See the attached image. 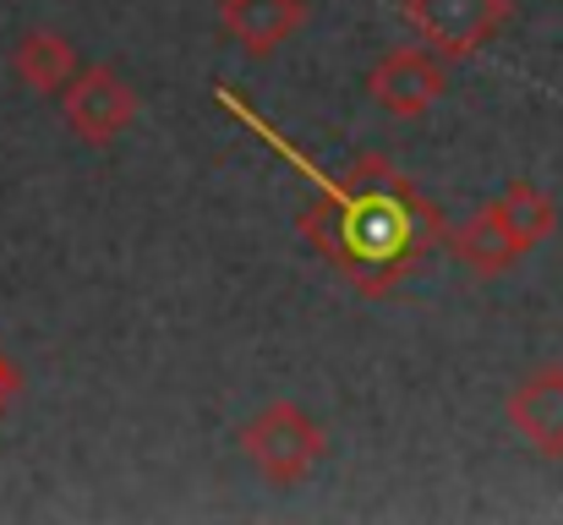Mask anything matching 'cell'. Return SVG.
Wrapping results in <instances>:
<instances>
[{
	"label": "cell",
	"instance_id": "cell-7",
	"mask_svg": "<svg viewBox=\"0 0 563 525\" xmlns=\"http://www.w3.org/2000/svg\"><path fill=\"white\" fill-rule=\"evenodd\" d=\"M443 247H449V258H454L465 274H482V280L515 269V263L531 252L526 236L509 225V214H504L498 203H487V208H476L465 225H454V230L443 236Z\"/></svg>",
	"mask_w": 563,
	"mask_h": 525
},
{
	"label": "cell",
	"instance_id": "cell-6",
	"mask_svg": "<svg viewBox=\"0 0 563 525\" xmlns=\"http://www.w3.org/2000/svg\"><path fill=\"white\" fill-rule=\"evenodd\" d=\"M509 427L548 460H563V367L548 361L509 389Z\"/></svg>",
	"mask_w": 563,
	"mask_h": 525
},
{
	"label": "cell",
	"instance_id": "cell-10",
	"mask_svg": "<svg viewBox=\"0 0 563 525\" xmlns=\"http://www.w3.org/2000/svg\"><path fill=\"white\" fill-rule=\"evenodd\" d=\"M16 394H22V367H16V361L0 350V416L16 405Z\"/></svg>",
	"mask_w": 563,
	"mask_h": 525
},
{
	"label": "cell",
	"instance_id": "cell-5",
	"mask_svg": "<svg viewBox=\"0 0 563 525\" xmlns=\"http://www.w3.org/2000/svg\"><path fill=\"white\" fill-rule=\"evenodd\" d=\"M367 94H373V105L383 116H399V121L427 116L449 94V61L438 50H427V44L388 50L373 66V77H367Z\"/></svg>",
	"mask_w": 563,
	"mask_h": 525
},
{
	"label": "cell",
	"instance_id": "cell-9",
	"mask_svg": "<svg viewBox=\"0 0 563 525\" xmlns=\"http://www.w3.org/2000/svg\"><path fill=\"white\" fill-rule=\"evenodd\" d=\"M11 72H16V83L33 88V94H60V88L77 77V50H71L66 33H55V28H33V33L16 39V50H11Z\"/></svg>",
	"mask_w": 563,
	"mask_h": 525
},
{
	"label": "cell",
	"instance_id": "cell-8",
	"mask_svg": "<svg viewBox=\"0 0 563 525\" xmlns=\"http://www.w3.org/2000/svg\"><path fill=\"white\" fill-rule=\"evenodd\" d=\"M307 22V0H219V28L246 55H274Z\"/></svg>",
	"mask_w": 563,
	"mask_h": 525
},
{
	"label": "cell",
	"instance_id": "cell-3",
	"mask_svg": "<svg viewBox=\"0 0 563 525\" xmlns=\"http://www.w3.org/2000/svg\"><path fill=\"white\" fill-rule=\"evenodd\" d=\"M399 6H405L410 33L443 61H465L487 50L509 17V0H399Z\"/></svg>",
	"mask_w": 563,
	"mask_h": 525
},
{
	"label": "cell",
	"instance_id": "cell-4",
	"mask_svg": "<svg viewBox=\"0 0 563 525\" xmlns=\"http://www.w3.org/2000/svg\"><path fill=\"white\" fill-rule=\"evenodd\" d=\"M55 99H60V110H66V127H71L82 143H93V149L115 143V138L137 121V88H132L115 66H77V77H71Z\"/></svg>",
	"mask_w": 563,
	"mask_h": 525
},
{
	"label": "cell",
	"instance_id": "cell-1",
	"mask_svg": "<svg viewBox=\"0 0 563 525\" xmlns=\"http://www.w3.org/2000/svg\"><path fill=\"white\" fill-rule=\"evenodd\" d=\"M345 192L318 197L301 214L307 241L367 296H388L410 263V247H432L438 230V208L383 160H356V171L345 175Z\"/></svg>",
	"mask_w": 563,
	"mask_h": 525
},
{
	"label": "cell",
	"instance_id": "cell-2",
	"mask_svg": "<svg viewBox=\"0 0 563 525\" xmlns=\"http://www.w3.org/2000/svg\"><path fill=\"white\" fill-rule=\"evenodd\" d=\"M241 455L257 466L263 482H274V488H296V482H307V477L323 466V455H329V433H323L301 405L274 400V405H263V411L241 427Z\"/></svg>",
	"mask_w": 563,
	"mask_h": 525
}]
</instances>
